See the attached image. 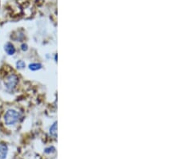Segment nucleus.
Segmentation results:
<instances>
[{"mask_svg": "<svg viewBox=\"0 0 180 159\" xmlns=\"http://www.w3.org/2000/svg\"><path fill=\"white\" fill-rule=\"evenodd\" d=\"M20 117H21V115L18 111L15 109H9L4 115V121L6 125H15L16 123L19 122Z\"/></svg>", "mask_w": 180, "mask_h": 159, "instance_id": "1", "label": "nucleus"}, {"mask_svg": "<svg viewBox=\"0 0 180 159\" xmlns=\"http://www.w3.org/2000/svg\"><path fill=\"white\" fill-rule=\"evenodd\" d=\"M19 83V78L15 74H11L5 80V86L8 90H13Z\"/></svg>", "mask_w": 180, "mask_h": 159, "instance_id": "2", "label": "nucleus"}, {"mask_svg": "<svg viewBox=\"0 0 180 159\" xmlns=\"http://www.w3.org/2000/svg\"><path fill=\"white\" fill-rule=\"evenodd\" d=\"M4 50L6 52V53L9 56H13L15 53V48L12 44L11 43H6L4 46Z\"/></svg>", "mask_w": 180, "mask_h": 159, "instance_id": "3", "label": "nucleus"}, {"mask_svg": "<svg viewBox=\"0 0 180 159\" xmlns=\"http://www.w3.org/2000/svg\"><path fill=\"white\" fill-rule=\"evenodd\" d=\"M8 153V147L6 144L0 143V159H6Z\"/></svg>", "mask_w": 180, "mask_h": 159, "instance_id": "4", "label": "nucleus"}, {"mask_svg": "<svg viewBox=\"0 0 180 159\" xmlns=\"http://www.w3.org/2000/svg\"><path fill=\"white\" fill-rule=\"evenodd\" d=\"M49 132H50V135L54 137V138L57 136V122H54L52 125L50 126Z\"/></svg>", "mask_w": 180, "mask_h": 159, "instance_id": "5", "label": "nucleus"}, {"mask_svg": "<svg viewBox=\"0 0 180 159\" xmlns=\"http://www.w3.org/2000/svg\"><path fill=\"white\" fill-rule=\"evenodd\" d=\"M42 68V64L39 63H32L29 64V69L31 71H38V70Z\"/></svg>", "mask_w": 180, "mask_h": 159, "instance_id": "6", "label": "nucleus"}, {"mask_svg": "<svg viewBox=\"0 0 180 159\" xmlns=\"http://www.w3.org/2000/svg\"><path fill=\"white\" fill-rule=\"evenodd\" d=\"M16 67H17L18 69H24L26 67V64L24 60H19L16 63Z\"/></svg>", "mask_w": 180, "mask_h": 159, "instance_id": "7", "label": "nucleus"}, {"mask_svg": "<svg viewBox=\"0 0 180 159\" xmlns=\"http://www.w3.org/2000/svg\"><path fill=\"white\" fill-rule=\"evenodd\" d=\"M55 152V149L54 147H49L45 149V153H51Z\"/></svg>", "mask_w": 180, "mask_h": 159, "instance_id": "8", "label": "nucleus"}, {"mask_svg": "<svg viewBox=\"0 0 180 159\" xmlns=\"http://www.w3.org/2000/svg\"><path fill=\"white\" fill-rule=\"evenodd\" d=\"M21 48H22V50L23 51H27V49H28V48H27V45L26 44V43H24V44H22V46H21Z\"/></svg>", "mask_w": 180, "mask_h": 159, "instance_id": "9", "label": "nucleus"}]
</instances>
